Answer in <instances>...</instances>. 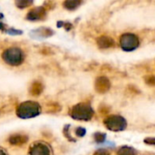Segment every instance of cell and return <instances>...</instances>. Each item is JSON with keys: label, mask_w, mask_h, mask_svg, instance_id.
<instances>
[{"label": "cell", "mask_w": 155, "mask_h": 155, "mask_svg": "<svg viewBox=\"0 0 155 155\" xmlns=\"http://www.w3.org/2000/svg\"><path fill=\"white\" fill-rule=\"evenodd\" d=\"M3 60L10 65L17 66L24 61V54L21 49L16 47H11L5 49L2 54Z\"/></svg>", "instance_id": "cell-3"}, {"label": "cell", "mask_w": 155, "mask_h": 155, "mask_svg": "<svg viewBox=\"0 0 155 155\" xmlns=\"http://www.w3.org/2000/svg\"><path fill=\"white\" fill-rule=\"evenodd\" d=\"M28 155H53V152L46 143L36 142L30 146Z\"/></svg>", "instance_id": "cell-6"}, {"label": "cell", "mask_w": 155, "mask_h": 155, "mask_svg": "<svg viewBox=\"0 0 155 155\" xmlns=\"http://www.w3.org/2000/svg\"><path fill=\"white\" fill-rule=\"evenodd\" d=\"M0 155H6L5 152L2 148H0Z\"/></svg>", "instance_id": "cell-21"}, {"label": "cell", "mask_w": 155, "mask_h": 155, "mask_svg": "<svg viewBox=\"0 0 155 155\" xmlns=\"http://www.w3.org/2000/svg\"><path fill=\"white\" fill-rule=\"evenodd\" d=\"M31 4H32V1H26V0H19V1L15 2V5L19 8H25L28 5H30Z\"/></svg>", "instance_id": "cell-14"}, {"label": "cell", "mask_w": 155, "mask_h": 155, "mask_svg": "<svg viewBox=\"0 0 155 155\" xmlns=\"http://www.w3.org/2000/svg\"><path fill=\"white\" fill-rule=\"evenodd\" d=\"M106 128L113 132H122L127 127V122L120 115H111L104 120Z\"/></svg>", "instance_id": "cell-4"}, {"label": "cell", "mask_w": 155, "mask_h": 155, "mask_svg": "<svg viewBox=\"0 0 155 155\" xmlns=\"http://www.w3.org/2000/svg\"><path fill=\"white\" fill-rule=\"evenodd\" d=\"M70 115L72 118L80 121H88L94 116L93 108L87 104H78L73 106L70 110Z\"/></svg>", "instance_id": "cell-2"}, {"label": "cell", "mask_w": 155, "mask_h": 155, "mask_svg": "<svg viewBox=\"0 0 155 155\" xmlns=\"http://www.w3.org/2000/svg\"><path fill=\"white\" fill-rule=\"evenodd\" d=\"M5 27V25L4 24H2L1 22H0V29H3Z\"/></svg>", "instance_id": "cell-22"}, {"label": "cell", "mask_w": 155, "mask_h": 155, "mask_svg": "<svg viewBox=\"0 0 155 155\" xmlns=\"http://www.w3.org/2000/svg\"><path fill=\"white\" fill-rule=\"evenodd\" d=\"M94 155H110L109 153L105 150H98Z\"/></svg>", "instance_id": "cell-20"}, {"label": "cell", "mask_w": 155, "mask_h": 155, "mask_svg": "<svg viewBox=\"0 0 155 155\" xmlns=\"http://www.w3.org/2000/svg\"><path fill=\"white\" fill-rule=\"evenodd\" d=\"M105 137H106V135L103 133H96L94 134V140L97 143H104L105 140Z\"/></svg>", "instance_id": "cell-15"}, {"label": "cell", "mask_w": 155, "mask_h": 155, "mask_svg": "<svg viewBox=\"0 0 155 155\" xmlns=\"http://www.w3.org/2000/svg\"><path fill=\"white\" fill-rule=\"evenodd\" d=\"M117 155H137L136 154V151L134 149H133L132 147L129 146H123L121 147L118 152Z\"/></svg>", "instance_id": "cell-13"}, {"label": "cell", "mask_w": 155, "mask_h": 155, "mask_svg": "<svg viewBox=\"0 0 155 155\" xmlns=\"http://www.w3.org/2000/svg\"><path fill=\"white\" fill-rule=\"evenodd\" d=\"M45 16V10L44 7H36L35 9H32L28 15H27V19L35 21V20H39V19H43Z\"/></svg>", "instance_id": "cell-8"}, {"label": "cell", "mask_w": 155, "mask_h": 155, "mask_svg": "<svg viewBox=\"0 0 155 155\" xmlns=\"http://www.w3.org/2000/svg\"><path fill=\"white\" fill-rule=\"evenodd\" d=\"M75 134H76V135H77L78 137H83V136H84V134H85V129H84V128H82V127H79V128L76 129Z\"/></svg>", "instance_id": "cell-17"}, {"label": "cell", "mask_w": 155, "mask_h": 155, "mask_svg": "<svg viewBox=\"0 0 155 155\" xmlns=\"http://www.w3.org/2000/svg\"><path fill=\"white\" fill-rule=\"evenodd\" d=\"M144 143L147 144H151V145H155V138L154 137H150V138H146L144 140Z\"/></svg>", "instance_id": "cell-18"}, {"label": "cell", "mask_w": 155, "mask_h": 155, "mask_svg": "<svg viewBox=\"0 0 155 155\" xmlns=\"http://www.w3.org/2000/svg\"><path fill=\"white\" fill-rule=\"evenodd\" d=\"M8 34H10V35H20V34H22V32L21 31H18V30H15V29H8L7 31H6Z\"/></svg>", "instance_id": "cell-19"}, {"label": "cell", "mask_w": 155, "mask_h": 155, "mask_svg": "<svg viewBox=\"0 0 155 155\" xmlns=\"http://www.w3.org/2000/svg\"><path fill=\"white\" fill-rule=\"evenodd\" d=\"M97 45L102 49L111 48L114 46V41L113 38L107 35H102L97 39Z\"/></svg>", "instance_id": "cell-9"}, {"label": "cell", "mask_w": 155, "mask_h": 155, "mask_svg": "<svg viewBox=\"0 0 155 155\" xmlns=\"http://www.w3.org/2000/svg\"><path fill=\"white\" fill-rule=\"evenodd\" d=\"M140 41L136 35L134 34H124L121 36L120 45L123 50L126 52H132L139 46Z\"/></svg>", "instance_id": "cell-5"}, {"label": "cell", "mask_w": 155, "mask_h": 155, "mask_svg": "<svg viewBox=\"0 0 155 155\" xmlns=\"http://www.w3.org/2000/svg\"><path fill=\"white\" fill-rule=\"evenodd\" d=\"M63 5L66 9L74 10L81 5V1H78V0H67V1H64Z\"/></svg>", "instance_id": "cell-12"}, {"label": "cell", "mask_w": 155, "mask_h": 155, "mask_svg": "<svg viewBox=\"0 0 155 155\" xmlns=\"http://www.w3.org/2000/svg\"><path fill=\"white\" fill-rule=\"evenodd\" d=\"M41 113V107L36 102L26 101L19 104L16 110V114L22 119L33 118L39 115Z\"/></svg>", "instance_id": "cell-1"}, {"label": "cell", "mask_w": 155, "mask_h": 155, "mask_svg": "<svg viewBox=\"0 0 155 155\" xmlns=\"http://www.w3.org/2000/svg\"><path fill=\"white\" fill-rule=\"evenodd\" d=\"M2 17H3V15H2V14H0V19H1Z\"/></svg>", "instance_id": "cell-23"}, {"label": "cell", "mask_w": 155, "mask_h": 155, "mask_svg": "<svg viewBox=\"0 0 155 155\" xmlns=\"http://www.w3.org/2000/svg\"><path fill=\"white\" fill-rule=\"evenodd\" d=\"M27 140H28V137L26 135H25V134H19L12 135L8 139L9 143L12 145H16V146L25 144L27 142Z\"/></svg>", "instance_id": "cell-10"}, {"label": "cell", "mask_w": 155, "mask_h": 155, "mask_svg": "<svg viewBox=\"0 0 155 155\" xmlns=\"http://www.w3.org/2000/svg\"><path fill=\"white\" fill-rule=\"evenodd\" d=\"M94 87H95L96 92H98L99 94H104L110 89L111 83L107 77L100 76L96 79L95 84H94Z\"/></svg>", "instance_id": "cell-7"}, {"label": "cell", "mask_w": 155, "mask_h": 155, "mask_svg": "<svg viewBox=\"0 0 155 155\" xmlns=\"http://www.w3.org/2000/svg\"><path fill=\"white\" fill-rule=\"evenodd\" d=\"M145 82L149 85H155V77L154 76H146L145 77Z\"/></svg>", "instance_id": "cell-16"}, {"label": "cell", "mask_w": 155, "mask_h": 155, "mask_svg": "<svg viewBox=\"0 0 155 155\" xmlns=\"http://www.w3.org/2000/svg\"><path fill=\"white\" fill-rule=\"evenodd\" d=\"M44 90V85L41 82L39 81H35L31 86H30V94L33 95V96H38L42 94Z\"/></svg>", "instance_id": "cell-11"}]
</instances>
